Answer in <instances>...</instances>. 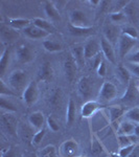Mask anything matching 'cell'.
Listing matches in <instances>:
<instances>
[{
    "label": "cell",
    "instance_id": "cell-39",
    "mask_svg": "<svg viewBox=\"0 0 139 157\" xmlns=\"http://www.w3.org/2000/svg\"><path fill=\"white\" fill-rule=\"evenodd\" d=\"M42 44L45 50L48 52H60L63 49L62 44L57 41H54V40H44Z\"/></svg>",
    "mask_w": 139,
    "mask_h": 157
},
{
    "label": "cell",
    "instance_id": "cell-36",
    "mask_svg": "<svg viewBox=\"0 0 139 157\" xmlns=\"http://www.w3.org/2000/svg\"><path fill=\"white\" fill-rule=\"evenodd\" d=\"M37 156L38 157H61L57 148L52 145H48L44 147V148H42L41 150H39L37 153Z\"/></svg>",
    "mask_w": 139,
    "mask_h": 157
},
{
    "label": "cell",
    "instance_id": "cell-40",
    "mask_svg": "<svg viewBox=\"0 0 139 157\" xmlns=\"http://www.w3.org/2000/svg\"><path fill=\"white\" fill-rule=\"evenodd\" d=\"M121 35H126V36L133 38V39H138V30L135 26H132L130 24H126L121 26Z\"/></svg>",
    "mask_w": 139,
    "mask_h": 157
},
{
    "label": "cell",
    "instance_id": "cell-50",
    "mask_svg": "<svg viewBox=\"0 0 139 157\" xmlns=\"http://www.w3.org/2000/svg\"><path fill=\"white\" fill-rule=\"evenodd\" d=\"M1 157H17L16 151L13 147H7L1 151Z\"/></svg>",
    "mask_w": 139,
    "mask_h": 157
},
{
    "label": "cell",
    "instance_id": "cell-33",
    "mask_svg": "<svg viewBox=\"0 0 139 157\" xmlns=\"http://www.w3.org/2000/svg\"><path fill=\"white\" fill-rule=\"evenodd\" d=\"M9 56H11V49L9 47L4 48V50L1 54V58H0V77L3 78V75H6V69L9 67Z\"/></svg>",
    "mask_w": 139,
    "mask_h": 157
},
{
    "label": "cell",
    "instance_id": "cell-38",
    "mask_svg": "<svg viewBox=\"0 0 139 157\" xmlns=\"http://www.w3.org/2000/svg\"><path fill=\"white\" fill-rule=\"evenodd\" d=\"M123 120L130 121L132 123L138 125L139 124V106H135L133 108H130L126 111L123 115Z\"/></svg>",
    "mask_w": 139,
    "mask_h": 157
},
{
    "label": "cell",
    "instance_id": "cell-37",
    "mask_svg": "<svg viewBox=\"0 0 139 157\" xmlns=\"http://www.w3.org/2000/svg\"><path fill=\"white\" fill-rule=\"evenodd\" d=\"M9 98V97H3V95H1V98H0V107H1L3 111H6V112L16 113L17 112L16 105Z\"/></svg>",
    "mask_w": 139,
    "mask_h": 157
},
{
    "label": "cell",
    "instance_id": "cell-11",
    "mask_svg": "<svg viewBox=\"0 0 139 157\" xmlns=\"http://www.w3.org/2000/svg\"><path fill=\"white\" fill-rule=\"evenodd\" d=\"M126 17H127L128 23L136 29L139 27V1L130 0L128 6L123 10Z\"/></svg>",
    "mask_w": 139,
    "mask_h": 157
},
{
    "label": "cell",
    "instance_id": "cell-54",
    "mask_svg": "<svg viewBox=\"0 0 139 157\" xmlns=\"http://www.w3.org/2000/svg\"><path fill=\"white\" fill-rule=\"evenodd\" d=\"M134 134H135L136 136H139V124H138V125H136L135 131H134Z\"/></svg>",
    "mask_w": 139,
    "mask_h": 157
},
{
    "label": "cell",
    "instance_id": "cell-42",
    "mask_svg": "<svg viewBox=\"0 0 139 157\" xmlns=\"http://www.w3.org/2000/svg\"><path fill=\"white\" fill-rule=\"evenodd\" d=\"M117 144L119 146V149L130 145H135L131 138V135H120V134H117Z\"/></svg>",
    "mask_w": 139,
    "mask_h": 157
},
{
    "label": "cell",
    "instance_id": "cell-26",
    "mask_svg": "<svg viewBox=\"0 0 139 157\" xmlns=\"http://www.w3.org/2000/svg\"><path fill=\"white\" fill-rule=\"evenodd\" d=\"M36 132L37 131L29 124H27L26 126L21 125L18 127V135L22 138L23 141H29L30 144H32V139Z\"/></svg>",
    "mask_w": 139,
    "mask_h": 157
},
{
    "label": "cell",
    "instance_id": "cell-28",
    "mask_svg": "<svg viewBox=\"0 0 139 157\" xmlns=\"http://www.w3.org/2000/svg\"><path fill=\"white\" fill-rule=\"evenodd\" d=\"M135 127L136 124L122 118V121L118 125L117 134H120V135H133L134 131H135Z\"/></svg>",
    "mask_w": 139,
    "mask_h": 157
},
{
    "label": "cell",
    "instance_id": "cell-16",
    "mask_svg": "<svg viewBox=\"0 0 139 157\" xmlns=\"http://www.w3.org/2000/svg\"><path fill=\"white\" fill-rule=\"evenodd\" d=\"M77 91L79 94L84 100L90 101L93 92V82L89 77H83L77 83Z\"/></svg>",
    "mask_w": 139,
    "mask_h": 157
},
{
    "label": "cell",
    "instance_id": "cell-7",
    "mask_svg": "<svg viewBox=\"0 0 139 157\" xmlns=\"http://www.w3.org/2000/svg\"><path fill=\"white\" fill-rule=\"evenodd\" d=\"M121 103L123 106H130V108L135 107L134 104H136L139 101V90H138V84H136L135 82L131 81L130 84L128 85L127 90H126L123 97L121 98ZM129 108V109H130Z\"/></svg>",
    "mask_w": 139,
    "mask_h": 157
},
{
    "label": "cell",
    "instance_id": "cell-21",
    "mask_svg": "<svg viewBox=\"0 0 139 157\" xmlns=\"http://www.w3.org/2000/svg\"><path fill=\"white\" fill-rule=\"evenodd\" d=\"M108 113L110 116V121L112 125H115L116 123H120V120L123 118V115L126 113L125 108L121 105H114V106H109L107 108Z\"/></svg>",
    "mask_w": 139,
    "mask_h": 157
},
{
    "label": "cell",
    "instance_id": "cell-9",
    "mask_svg": "<svg viewBox=\"0 0 139 157\" xmlns=\"http://www.w3.org/2000/svg\"><path fill=\"white\" fill-rule=\"evenodd\" d=\"M59 154L61 157H80L81 148L79 143L74 139L64 141L59 149Z\"/></svg>",
    "mask_w": 139,
    "mask_h": 157
},
{
    "label": "cell",
    "instance_id": "cell-32",
    "mask_svg": "<svg viewBox=\"0 0 139 157\" xmlns=\"http://www.w3.org/2000/svg\"><path fill=\"white\" fill-rule=\"evenodd\" d=\"M116 75L119 78L120 82L122 84H125L127 87L130 84L131 81H132V73L130 72V70L125 65H119V66L116 68Z\"/></svg>",
    "mask_w": 139,
    "mask_h": 157
},
{
    "label": "cell",
    "instance_id": "cell-5",
    "mask_svg": "<svg viewBox=\"0 0 139 157\" xmlns=\"http://www.w3.org/2000/svg\"><path fill=\"white\" fill-rule=\"evenodd\" d=\"M103 37L108 40L113 46L118 44L121 37V26H118L110 21H107L103 27Z\"/></svg>",
    "mask_w": 139,
    "mask_h": 157
},
{
    "label": "cell",
    "instance_id": "cell-46",
    "mask_svg": "<svg viewBox=\"0 0 139 157\" xmlns=\"http://www.w3.org/2000/svg\"><path fill=\"white\" fill-rule=\"evenodd\" d=\"M126 63H132V64H139V49H134L131 54L126 57Z\"/></svg>",
    "mask_w": 139,
    "mask_h": 157
},
{
    "label": "cell",
    "instance_id": "cell-23",
    "mask_svg": "<svg viewBox=\"0 0 139 157\" xmlns=\"http://www.w3.org/2000/svg\"><path fill=\"white\" fill-rule=\"evenodd\" d=\"M70 54L72 55L73 59L75 60L77 66L79 67H83L85 66L86 63V58H85V54H84V44H75L71 47V50H70Z\"/></svg>",
    "mask_w": 139,
    "mask_h": 157
},
{
    "label": "cell",
    "instance_id": "cell-49",
    "mask_svg": "<svg viewBox=\"0 0 139 157\" xmlns=\"http://www.w3.org/2000/svg\"><path fill=\"white\" fill-rule=\"evenodd\" d=\"M96 72L100 78H105L106 75H107V65H106V62L103 60L102 61V63L97 66Z\"/></svg>",
    "mask_w": 139,
    "mask_h": 157
},
{
    "label": "cell",
    "instance_id": "cell-22",
    "mask_svg": "<svg viewBox=\"0 0 139 157\" xmlns=\"http://www.w3.org/2000/svg\"><path fill=\"white\" fill-rule=\"evenodd\" d=\"M44 12L50 22H58L61 20L60 11L55 7L54 1H45L44 2Z\"/></svg>",
    "mask_w": 139,
    "mask_h": 157
},
{
    "label": "cell",
    "instance_id": "cell-53",
    "mask_svg": "<svg viewBox=\"0 0 139 157\" xmlns=\"http://www.w3.org/2000/svg\"><path fill=\"white\" fill-rule=\"evenodd\" d=\"M108 157H120L119 154L116 153V152H111V153H109V156Z\"/></svg>",
    "mask_w": 139,
    "mask_h": 157
},
{
    "label": "cell",
    "instance_id": "cell-24",
    "mask_svg": "<svg viewBox=\"0 0 139 157\" xmlns=\"http://www.w3.org/2000/svg\"><path fill=\"white\" fill-rule=\"evenodd\" d=\"M54 78V69L50 64V62L46 61L41 65L39 70V80L43 82H49Z\"/></svg>",
    "mask_w": 139,
    "mask_h": 157
},
{
    "label": "cell",
    "instance_id": "cell-3",
    "mask_svg": "<svg viewBox=\"0 0 139 157\" xmlns=\"http://www.w3.org/2000/svg\"><path fill=\"white\" fill-rule=\"evenodd\" d=\"M90 120H91V130L93 131V134H96L97 132H100L103 128L108 127L111 124L109 113H108L107 109L105 108H103L97 113H95Z\"/></svg>",
    "mask_w": 139,
    "mask_h": 157
},
{
    "label": "cell",
    "instance_id": "cell-1",
    "mask_svg": "<svg viewBox=\"0 0 139 157\" xmlns=\"http://www.w3.org/2000/svg\"><path fill=\"white\" fill-rule=\"evenodd\" d=\"M29 78L27 73L21 69H15L9 73L7 77L6 84L11 87V89L16 92H20L22 94L27 85L29 84ZM17 94V93H16Z\"/></svg>",
    "mask_w": 139,
    "mask_h": 157
},
{
    "label": "cell",
    "instance_id": "cell-12",
    "mask_svg": "<svg viewBox=\"0 0 139 157\" xmlns=\"http://www.w3.org/2000/svg\"><path fill=\"white\" fill-rule=\"evenodd\" d=\"M39 98V88L36 81H30L27 87L22 93V100L27 106H32L37 103Z\"/></svg>",
    "mask_w": 139,
    "mask_h": 157
},
{
    "label": "cell",
    "instance_id": "cell-4",
    "mask_svg": "<svg viewBox=\"0 0 139 157\" xmlns=\"http://www.w3.org/2000/svg\"><path fill=\"white\" fill-rule=\"evenodd\" d=\"M118 89L116 87L114 83L110 82V81H106L103 83L102 87L98 92V102L100 103H110L114 101L117 97Z\"/></svg>",
    "mask_w": 139,
    "mask_h": 157
},
{
    "label": "cell",
    "instance_id": "cell-15",
    "mask_svg": "<svg viewBox=\"0 0 139 157\" xmlns=\"http://www.w3.org/2000/svg\"><path fill=\"white\" fill-rule=\"evenodd\" d=\"M103 108V104L100 103L98 101H86L83 104L82 108H81V115H82L83 118H91L95 113H97Z\"/></svg>",
    "mask_w": 139,
    "mask_h": 157
},
{
    "label": "cell",
    "instance_id": "cell-6",
    "mask_svg": "<svg viewBox=\"0 0 139 157\" xmlns=\"http://www.w3.org/2000/svg\"><path fill=\"white\" fill-rule=\"evenodd\" d=\"M69 24L75 27H93L87 14L82 10H72L69 14Z\"/></svg>",
    "mask_w": 139,
    "mask_h": 157
},
{
    "label": "cell",
    "instance_id": "cell-19",
    "mask_svg": "<svg viewBox=\"0 0 139 157\" xmlns=\"http://www.w3.org/2000/svg\"><path fill=\"white\" fill-rule=\"evenodd\" d=\"M46 121L47 118L45 117L44 113L42 111H35V112H32V114H29L28 120H27L29 125L36 131H40L43 128H45L44 126L46 124Z\"/></svg>",
    "mask_w": 139,
    "mask_h": 157
},
{
    "label": "cell",
    "instance_id": "cell-47",
    "mask_svg": "<svg viewBox=\"0 0 139 157\" xmlns=\"http://www.w3.org/2000/svg\"><path fill=\"white\" fill-rule=\"evenodd\" d=\"M46 125H47V127H48L49 130L52 131V132H58V131L60 130V126H59V124H58V121L50 115L47 117Z\"/></svg>",
    "mask_w": 139,
    "mask_h": 157
},
{
    "label": "cell",
    "instance_id": "cell-41",
    "mask_svg": "<svg viewBox=\"0 0 139 157\" xmlns=\"http://www.w3.org/2000/svg\"><path fill=\"white\" fill-rule=\"evenodd\" d=\"M130 2V0H117V1H112V6H111V11L110 13H118V12H123V10L126 9V6H128V3Z\"/></svg>",
    "mask_w": 139,
    "mask_h": 157
},
{
    "label": "cell",
    "instance_id": "cell-45",
    "mask_svg": "<svg viewBox=\"0 0 139 157\" xmlns=\"http://www.w3.org/2000/svg\"><path fill=\"white\" fill-rule=\"evenodd\" d=\"M0 93L3 97H15V95H17L3 80H1V90H0Z\"/></svg>",
    "mask_w": 139,
    "mask_h": 157
},
{
    "label": "cell",
    "instance_id": "cell-25",
    "mask_svg": "<svg viewBox=\"0 0 139 157\" xmlns=\"http://www.w3.org/2000/svg\"><path fill=\"white\" fill-rule=\"evenodd\" d=\"M63 102V93H62V89L61 88H57V89H54L51 91L48 98V104L49 107H51L54 110L55 109H59L62 105Z\"/></svg>",
    "mask_w": 139,
    "mask_h": 157
},
{
    "label": "cell",
    "instance_id": "cell-2",
    "mask_svg": "<svg viewBox=\"0 0 139 157\" xmlns=\"http://www.w3.org/2000/svg\"><path fill=\"white\" fill-rule=\"evenodd\" d=\"M0 125L1 129L7 136H16L18 134V120L15 116V113L12 112H4L1 114L0 117Z\"/></svg>",
    "mask_w": 139,
    "mask_h": 157
},
{
    "label": "cell",
    "instance_id": "cell-35",
    "mask_svg": "<svg viewBox=\"0 0 139 157\" xmlns=\"http://www.w3.org/2000/svg\"><path fill=\"white\" fill-rule=\"evenodd\" d=\"M109 20L112 23H114L118 26H123L128 23L127 17H126L123 12H118V13H110L109 14Z\"/></svg>",
    "mask_w": 139,
    "mask_h": 157
},
{
    "label": "cell",
    "instance_id": "cell-27",
    "mask_svg": "<svg viewBox=\"0 0 139 157\" xmlns=\"http://www.w3.org/2000/svg\"><path fill=\"white\" fill-rule=\"evenodd\" d=\"M77 120V104L73 98H69L66 108V124L71 126Z\"/></svg>",
    "mask_w": 139,
    "mask_h": 157
},
{
    "label": "cell",
    "instance_id": "cell-43",
    "mask_svg": "<svg viewBox=\"0 0 139 157\" xmlns=\"http://www.w3.org/2000/svg\"><path fill=\"white\" fill-rule=\"evenodd\" d=\"M45 134H46V129L45 128H43L42 130H40V131H37V132L35 133L34 137H32V146H39L40 144L42 143Z\"/></svg>",
    "mask_w": 139,
    "mask_h": 157
},
{
    "label": "cell",
    "instance_id": "cell-55",
    "mask_svg": "<svg viewBox=\"0 0 139 157\" xmlns=\"http://www.w3.org/2000/svg\"><path fill=\"white\" fill-rule=\"evenodd\" d=\"M34 157H38V156H37V154H36V155H35V156H34Z\"/></svg>",
    "mask_w": 139,
    "mask_h": 157
},
{
    "label": "cell",
    "instance_id": "cell-13",
    "mask_svg": "<svg viewBox=\"0 0 139 157\" xmlns=\"http://www.w3.org/2000/svg\"><path fill=\"white\" fill-rule=\"evenodd\" d=\"M16 58L20 63L28 64L35 60V52L29 45L22 43L16 49Z\"/></svg>",
    "mask_w": 139,
    "mask_h": 157
},
{
    "label": "cell",
    "instance_id": "cell-14",
    "mask_svg": "<svg viewBox=\"0 0 139 157\" xmlns=\"http://www.w3.org/2000/svg\"><path fill=\"white\" fill-rule=\"evenodd\" d=\"M77 68H79V66H77L75 60L73 59L72 55L70 52H68L64 60V73H65V77H66V80L70 84L73 83V81H74Z\"/></svg>",
    "mask_w": 139,
    "mask_h": 157
},
{
    "label": "cell",
    "instance_id": "cell-57",
    "mask_svg": "<svg viewBox=\"0 0 139 157\" xmlns=\"http://www.w3.org/2000/svg\"><path fill=\"white\" fill-rule=\"evenodd\" d=\"M80 157H83V156H80Z\"/></svg>",
    "mask_w": 139,
    "mask_h": 157
},
{
    "label": "cell",
    "instance_id": "cell-10",
    "mask_svg": "<svg viewBox=\"0 0 139 157\" xmlns=\"http://www.w3.org/2000/svg\"><path fill=\"white\" fill-rule=\"evenodd\" d=\"M137 44V40L130 38L126 35H121L118 41V56L120 59H126V57L134 50V47Z\"/></svg>",
    "mask_w": 139,
    "mask_h": 157
},
{
    "label": "cell",
    "instance_id": "cell-56",
    "mask_svg": "<svg viewBox=\"0 0 139 157\" xmlns=\"http://www.w3.org/2000/svg\"><path fill=\"white\" fill-rule=\"evenodd\" d=\"M138 90H139V84H138Z\"/></svg>",
    "mask_w": 139,
    "mask_h": 157
},
{
    "label": "cell",
    "instance_id": "cell-48",
    "mask_svg": "<svg viewBox=\"0 0 139 157\" xmlns=\"http://www.w3.org/2000/svg\"><path fill=\"white\" fill-rule=\"evenodd\" d=\"M126 67L130 70V72L135 77L139 78V64H132V63H126Z\"/></svg>",
    "mask_w": 139,
    "mask_h": 157
},
{
    "label": "cell",
    "instance_id": "cell-34",
    "mask_svg": "<svg viewBox=\"0 0 139 157\" xmlns=\"http://www.w3.org/2000/svg\"><path fill=\"white\" fill-rule=\"evenodd\" d=\"M68 30H69V34L74 37H84L93 34L94 29L93 27H88V29H85V27H75L69 24L68 25Z\"/></svg>",
    "mask_w": 139,
    "mask_h": 157
},
{
    "label": "cell",
    "instance_id": "cell-31",
    "mask_svg": "<svg viewBox=\"0 0 139 157\" xmlns=\"http://www.w3.org/2000/svg\"><path fill=\"white\" fill-rule=\"evenodd\" d=\"M32 22L34 25H36V26H38L39 29L45 30V32L49 33L50 35L57 32L54 23L50 22L49 20H45V19H42V18H34L32 20Z\"/></svg>",
    "mask_w": 139,
    "mask_h": 157
},
{
    "label": "cell",
    "instance_id": "cell-52",
    "mask_svg": "<svg viewBox=\"0 0 139 157\" xmlns=\"http://www.w3.org/2000/svg\"><path fill=\"white\" fill-rule=\"evenodd\" d=\"M54 3L55 7H57L59 11H61V10L64 9V7L62 6V4H67V1H54Z\"/></svg>",
    "mask_w": 139,
    "mask_h": 157
},
{
    "label": "cell",
    "instance_id": "cell-51",
    "mask_svg": "<svg viewBox=\"0 0 139 157\" xmlns=\"http://www.w3.org/2000/svg\"><path fill=\"white\" fill-rule=\"evenodd\" d=\"M86 3L90 4V6L93 7H98L100 4V0H88V1H86Z\"/></svg>",
    "mask_w": 139,
    "mask_h": 157
},
{
    "label": "cell",
    "instance_id": "cell-8",
    "mask_svg": "<svg viewBox=\"0 0 139 157\" xmlns=\"http://www.w3.org/2000/svg\"><path fill=\"white\" fill-rule=\"evenodd\" d=\"M102 46H100V39L93 36L89 37L84 43V54L86 60L94 59L96 56L100 54Z\"/></svg>",
    "mask_w": 139,
    "mask_h": 157
},
{
    "label": "cell",
    "instance_id": "cell-20",
    "mask_svg": "<svg viewBox=\"0 0 139 157\" xmlns=\"http://www.w3.org/2000/svg\"><path fill=\"white\" fill-rule=\"evenodd\" d=\"M22 32H23V34L25 35V37L29 38V39H32V40H43L50 36L49 33L39 29V27L34 24L29 25L28 27H26V29H23Z\"/></svg>",
    "mask_w": 139,
    "mask_h": 157
},
{
    "label": "cell",
    "instance_id": "cell-17",
    "mask_svg": "<svg viewBox=\"0 0 139 157\" xmlns=\"http://www.w3.org/2000/svg\"><path fill=\"white\" fill-rule=\"evenodd\" d=\"M20 38L19 30H16L7 24H2L0 27V39L3 44H9Z\"/></svg>",
    "mask_w": 139,
    "mask_h": 157
},
{
    "label": "cell",
    "instance_id": "cell-18",
    "mask_svg": "<svg viewBox=\"0 0 139 157\" xmlns=\"http://www.w3.org/2000/svg\"><path fill=\"white\" fill-rule=\"evenodd\" d=\"M100 46H102V52L105 59L109 61L110 63H112V64H116L117 63V57H116L115 54L114 46L103 36L100 37Z\"/></svg>",
    "mask_w": 139,
    "mask_h": 157
},
{
    "label": "cell",
    "instance_id": "cell-44",
    "mask_svg": "<svg viewBox=\"0 0 139 157\" xmlns=\"http://www.w3.org/2000/svg\"><path fill=\"white\" fill-rule=\"evenodd\" d=\"M136 147H137L136 145H130V146L125 147V148H120L117 153L119 154L120 157H130L132 155L133 152L135 151Z\"/></svg>",
    "mask_w": 139,
    "mask_h": 157
},
{
    "label": "cell",
    "instance_id": "cell-30",
    "mask_svg": "<svg viewBox=\"0 0 139 157\" xmlns=\"http://www.w3.org/2000/svg\"><path fill=\"white\" fill-rule=\"evenodd\" d=\"M32 24V20L24 18H11L7 21V25L15 29L16 30H23Z\"/></svg>",
    "mask_w": 139,
    "mask_h": 157
},
{
    "label": "cell",
    "instance_id": "cell-29",
    "mask_svg": "<svg viewBox=\"0 0 139 157\" xmlns=\"http://www.w3.org/2000/svg\"><path fill=\"white\" fill-rule=\"evenodd\" d=\"M105 152V147L102 144V140L97 137L95 134L92 135L91 138V156L98 157Z\"/></svg>",
    "mask_w": 139,
    "mask_h": 157
}]
</instances>
